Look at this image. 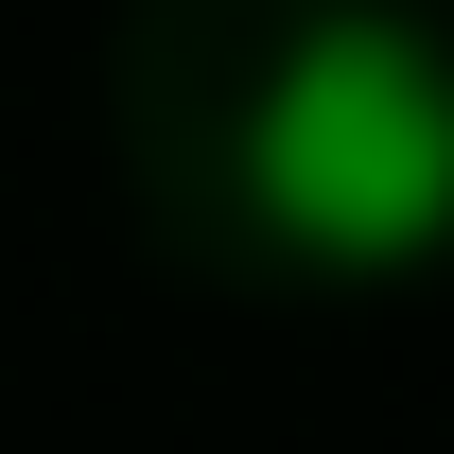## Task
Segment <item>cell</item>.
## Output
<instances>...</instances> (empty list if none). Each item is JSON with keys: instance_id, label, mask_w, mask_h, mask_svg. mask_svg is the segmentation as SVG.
Masks as SVG:
<instances>
[{"instance_id": "1", "label": "cell", "mask_w": 454, "mask_h": 454, "mask_svg": "<svg viewBox=\"0 0 454 454\" xmlns=\"http://www.w3.org/2000/svg\"><path fill=\"white\" fill-rule=\"evenodd\" d=\"M245 210L333 280L454 262V53L402 0H315L245 88Z\"/></svg>"}]
</instances>
